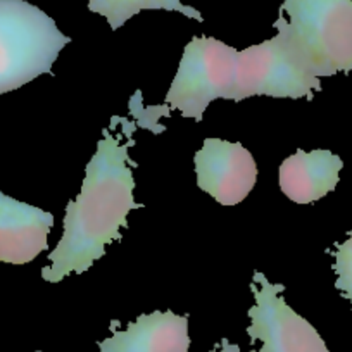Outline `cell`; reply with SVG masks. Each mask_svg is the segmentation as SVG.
<instances>
[{"label":"cell","instance_id":"7c38bea8","mask_svg":"<svg viewBox=\"0 0 352 352\" xmlns=\"http://www.w3.org/2000/svg\"><path fill=\"white\" fill-rule=\"evenodd\" d=\"M333 270L337 273L335 287L352 304V232H349L345 242L337 243Z\"/></svg>","mask_w":352,"mask_h":352},{"label":"cell","instance_id":"6da1fadb","mask_svg":"<svg viewBox=\"0 0 352 352\" xmlns=\"http://www.w3.org/2000/svg\"><path fill=\"white\" fill-rule=\"evenodd\" d=\"M111 130L97 144V152L85 169V180L74 201L66 206L64 233L50 252V264L42 270L45 282L57 283L66 276L81 275L104 257L106 247L121 239L135 202V178L128 148Z\"/></svg>","mask_w":352,"mask_h":352},{"label":"cell","instance_id":"9c48e42d","mask_svg":"<svg viewBox=\"0 0 352 352\" xmlns=\"http://www.w3.org/2000/svg\"><path fill=\"white\" fill-rule=\"evenodd\" d=\"M99 342V352H188V318L173 311L140 314L124 331Z\"/></svg>","mask_w":352,"mask_h":352},{"label":"cell","instance_id":"3957f363","mask_svg":"<svg viewBox=\"0 0 352 352\" xmlns=\"http://www.w3.org/2000/svg\"><path fill=\"white\" fill-rule=\"evenodd\" d=\"M71 42L49 14L26 0H0V96L52 73Z\"/></svg>","mask_w":352,"mask_h":352},{"label":"cell","instance_id":"8fae6325","mask_svg":"<svg viewBox=\"0 0 352 352\" xmlns=\"http://www.w3.org/2000/svg\"><path fill=\"white\" fill-rule=\"evenodd\" d=\"M88 9L96 14L104 16L111 28L118 30L142 11H169L180 12L187 18L202 23L201 12L182 0H88Z\"/></svg>","mask_w":352,"mask_h":352},{"label":"cell","instance_id":"ba28073f","mask_svg":"<svg viewBox=\"0 0 352 352\" xmlns=\"http://www.w3.org/2000/svg\"><path fill=\"white\" fill-rule=\"evenodd\" d=\"M52 212L0 192V263H32L49 247Z\"/></svg>","mask_w":352,"mask_h":352},{"label":"cell","instance_id":"7a4b0ae2","mask_svg":"<svg viewBox=\"0 0 352 352\" xmlns=\"http://www.w3.org/2000/svg\"><path fill=\"white\" fill-rule=\"evenodd\" d=\"M276 35L247 47L236 54V76L233 100L240 102L254 96L275 99H313L321 90L320 78L294 38L285 12L280 9L275 23Z\"/></svg>","mask_w":352,"mask_h":352},{"label":"cell","instance_id":"5b68a950","mask_svg":"<svg viewBox=\"0 0 352 352\" xmlns=\"http://www.w3.org/2000/svg\"><path fill=\"white\" fill-rule=\"evenodd\" d=\"M233 47L212 36H195L187 43L169 92L166 107L201 123L204 111L216 99L233 100L236 76Z\"/></svg>","mask_w":352,"mask_h":352},{"label":"cell","instance_id":"4fadbf2b","mask_svg":"<svg viewBox=\"0 0 352 352\" xmlns=\"http://www.w3.org/2000/svg\"><path fill=\"white\" fill-rule=\"evenodd\" d=\"M209 352H240V347L236 344H232L228 338H223V340L219 342V347L216 345V347Z\"/></svg>","mask_w":352,"mask_h":352},{"label":"cell","instance_id":"8992f818","mask_svg":"<svg viewBox=\"0 0 352 352\" xmlns=\"http://www.w3.org/2000/svg\"><path fill=\"white\" fill-rule=\"evenodd\" d=\"M256 304L249 309L250 340H259V352H330L316 328L304 320L280 294L282 283H270L263 273H254L250 285ZM256 352V351H252Z\"/></svg>","mask_w":352,"mask_h":352},{"label":"cell","instance_id":"30bf717a","mask_svg":"<svg viewBox=\"0 0 352 352\" xmlns=\"http://www.w3.org/2000/svg\"><path fill=\"white\" fill-rule=\"evenodd\" d=\"M342 168V159L327 148L297 151L280 166V188L296 204H313L335 190Z\"/></svg>","mask_w":352,"mask_h":352},{"label":"cell","instance_id":"52a82bcc","mask_svg":"<svg viewBox=\"0 0 352 352\" xmlns=\"http://www.w3.org/2000/svg\"><path fill=\"white\" fill-rule=\"evenodd\" d=\"M194 161L199 188L221 206L240 204L256 185V161L239 142L206 138Z\"/></svg>","mask_w":352,"mask_h":352},{"label":"cell","instance_id":"277c9868","mask_svg":"<svg viewBox=\"0 0 352 352\" xmlns=\"http://www.w3.org/2000/svg\"><path fill=\"white\" fill-rule=\"evenodd\" d=\"M280 9L318 78L352 69V0H283Z\"/></svg>","mask_w":352,"mask_h":352}]
</instances>
